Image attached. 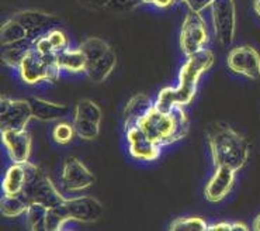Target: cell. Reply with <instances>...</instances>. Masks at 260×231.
<instances>
[{"label": "cell", "instance_id": "ffe728a7", "mask_svg": "<svg viewBox=\"0 0 260 231\" xmlns=\"http://www.w3.org/2000/svg\"><path fill=\"white\" fill-rule=\"evenodd\" d=\"M58 65L61 69L72 73L86 72L87 69V60L85 52L80 48H65L56 54Z\"/></svg>", "mask_w": 260, "mask_h": 231}, {"label": "cell", "instance_id": "cb8c5ba5", "mask_svg": "<svg viewBox=\"0 0 260 231\" xmlns=\"http://www.w3.org/2000/svg\"><path fill=\"white\" fill-rule=\"evenodd\" d=\"M31 48H32V40L30 38L10 44V45H5L3 52H2V61L5 62L7 67L18 69L21 61L24 60V56Z\"/></svg>", "mask_w": 260, "mask_h": 231}, {"label": "cell", "instance_id": "5bb4252c", "mask_svg": "<svg viewBox=\"0 0 260 231\" xmlns=\"http://www.w3.org/2000/svg\"><path fill=\"white\" fill-rule=\"evenodd\" d=\"M2 142L6 148L9 158L13 162H25L30 159L31 148H32V137L23 130H2Z\"/></svg>", "mask_w": 260, "mask_h": 231}, {"label": "cell", "instance_id": "d6a6232c", "mask_svg": "<svg viewBox=\"0 0 260 231\" xmlns=\"http://www.w3.org/2000/svg\"><path fill=\"white\" fill-rule=\"evenodd\" d=\"M32 48L36 49V51H38L40 54L44 55L56 54L54 47H52V43L49 41L48 36H47V33L36 37V38H32Z\"/></svg>", "mask_w": 260, "mask_h": 231}, {"label": "cell", "instance_id": "e575fe53", "mask_svg": "<svg viewBox=\"0 0 260 231\" xmlns=\"http://www.w3.org/2000/svg\"><path fill=\"white\" fill-rule=\"evenodd\" d=\"M208 231H234V225L230 221H219L208 225Z\"/></svg>", "mask_w": 260, "mask_h": 231}, {"label": "cell", "instance_id": "5b68a950", "mask_svg": "<svg viewBox=\"0 0 260 231\" xmlns=\"http://www.w3.org/2000/svg\"><path fill=\"white\" fill-rule=\"evenodd\" d=\"M210 41V33L206 20L201 13L188 10L183 20L182 30H180V48L186 56L199 52L207 47Z\"/></svg>", "mask_w": 260, "mask_h": 231}, {"label": "cell", "instance_id": "30bf717a", "mask_svg": "<svg viewBox=\"0 0 260 231\" xmlns=\"http://www.w3.org/2000/svg\"><path fill=\"white\" fill-rule=\"evenodd\" d=\"M226 64L232 72L249 79L260 78V54L250 45H241L230 51Z\"/></svg>", "mask_w": 260, "mask_h": 231}, {"label": "cell", "instance_id": "9c48e42d", "mask_svg": "<svg viewBox=\"0 0 260 231\" xmlns=\"http://www.w3.org/2000/svg\"><path fill=\"white\" fill-rule=\"evenodd\" d=\"M41 174V169L37 165L31 164L30 161L25 162H13L7 168L3 182H2V189L3 193L9 195H17L23 193L24 189L36 181V178Z\"/></svg>", "mask_w": 260, "mask_h": 231}, {"label": "cell", "instance_id": "7402d4cb", "mask_svg": "<svg viewBox=\"0 0 260 231\" xmlns=\"http://www.w3.org/2000/svg\"><path fill=\"white\" fill-rule=\"evenodd\" d=\"M28 38H30V34H28L27 28L18 21L17 18H14L13 16L10 18H7L6 21L2 24V28H0V41H2L3 47L18 43V41H23V40H28Z\"/></svg>", "mask_w": 260, "mask_h": 231}, {"label": "cell", "instance_id": "484cf974", "mask_svg": "<svg viewBox=\"0 0 260 231\" xmlns=\"http://www.w3.org/2000/svg\"><path fill=\"white\" fill-rule=\"evenodd\" d=\"M47 214H48V207L44 206L41 203L31 201L27 212H25V223H27L28 230L45 231Z\"/></svg>", "mask_w": 260, "mask_h": 231}, {"label": "cell", "instance_id": "8d00e7d4", "mask_svg": "<svg viewBox=\"0 0 260 231\" xmlns=\"http://www.w3.org/2000/svg\"><path fill=\"white\" fill-rule=\"evenodd\" d=\"M252 228L254 231H260V214H257L253 220V225H252Z\"/></svg>", "mask_w": 260, "mask_h": 231}, {"label": "cell", "instance_id": "1f68e13d", "mask_svg": "<svg viewBox=\"0 0 260 231\" xmlns=\"http://www.w3.org/2000/svg\"><path fill=\"white\" fill-rule=\"evenodd\" d=\"M139 0H106L103 7L106 10H111V12H124V10H129L139 5Z\"/></svg>", "mask_w": 260, "mask_h": 231}, {"label": "cell", "instance_id": "ba28073f", "mask_svg": "<svg viewBox=\"0 0 260 231\" xmlns=\"http://www.w3.org/2000/svg\"><path fill=\"white\" fill-rule=\"evenodd\" d=\"M32 119L28 100L21 99H0V128L2 130H23Z\"/></svg>", "mask_w": 260, "mask_h": 231}, {"label": "cell", "instance_id": "ac0fdd59", "mask_svg": "<svg viewBox=\"0 0 260 231\" xmlns=\"http://www.w3.org/2000/svg\"><path fill=\"white\" fill-rule=\"evenodd\" d=\"M27 100L30 103L32 119H37L38 122L61 120L69 113V107L67 104L55 103V102H49V100L37 98V96H31Z\"/></svg>", "mask_w": 260, "mask_h": 231}, {"label": "cell", "instance_id": "8fae6325", "mask_svg": "<svg viewBox=\"0 0 260 231\" xmlns=\"http://www.w3.org/2000/svg\"><path fill=\"white\" fill-rule=\"evenodd\" d=\"M61 181L63 189L68 192H80L89 189L94 183V175L80 159L68 157L63 161Z\"/></svg>", "mask_w": 260, "mask_h": 231}, {"label": "cell", "instance_id": "4dcf8cb0", "mask_svg": "<svg viewBox=\"0 0 260 231\" xmlns=\"http://www.w3.org/2000/svg\"><path fill=\"white\" fill-rule=\"evenodd\" d=\"M47 36H48L49 41L52 43V47H54L55 52H61L65 48L69 47V38L65 34V31L62 28H58V27H54L49 31H47Z\"/></svg>", "mask_w": 260, "mask_h": 231}, {"label": "cell", "instance_id": "f1b7e54d", "mask_svg": "<svg viewBox=\"0 0 260 231\" xmlns=\"http://www.w3.org/2000/svg\"><path fill=\"white\" fill-rule=\"evenodd\" d=\"M75 135H76V131H75L73 124L68 122L56 123L54 128H52V140L56 144H61V146L69 144L73 140Z\"/></svg>", "mask_w": 260, "mask_h": 231}, {"label": "cell", "instance_id": "f35d334b", "mask_svg": "<svg viewBox=\"0 0 260 231\" xmlns=\"http://www.w3.org/2000/svg\"><path fill=\"white\" fill-rule=\"evenodd\" d=\"M83 2H87V3H102V5H104L106 0H83Z\"/></svg>", "mask_w": 260, "mask_h": 231}, {"label": "cell", "instance_id": "e0dca14e", "mask_svg": "<svg viewBox=\"0 0 260 231\" xmlns=\"http://www.w3.org/2000/svg\"><path fill=\"white\" fill-rule=\"evenodd\" d=\"M13 17L17 18L21 24L24 25L30 38H36V37L45 34L47 31L54 28L58 18L55 17L54 14H49L43 10H37V9H25V10H20L13 14Z\"/></svg>", "mask_w": 260, "mask_h": 231}, {"label": "cell", "instance_id": "277c9868", "mask_svg": "<svg viewBox=\"0 0 260 231\" xmlns=\"http://www.w3.org/2000/svg\"><path fill=\"white\" fill-rule=\"evenodd\" d=\"M20 78L28 85L40 82H56L61 75V67L58 65L56 54L44 55L31 48L18 67Z\"/></svg>", "mask_w": 260, "mask_h": 231}, {"label": "cell", "instance_id": "d4e9b609", "mask_svg": "<svg viewBox=\"0 0 260 231\" xmlns=\"http://www.w3.org/2000/svg\"><path fill=\"white\" fill-rule=\"evenodd\" d=\"M79 48L85 52L86 60H87V68H89L94 62L99 61L100 58H103L104 55L111 49V47L109 45V43L104 41L103 38L89 37V38H86L83 43H80Z\"/></svg>", "mask_w": 260, "mask_h": 231}, {"label": "cell", "instance_id": "d590c367", "mask_svg": "<svg viewBox=\"0 0 260 231\" xmlns=\"http://www.w3.org/2000/svg\"><path fill=\"white\" fill-rule=\"evenodd\" d=\"M176 3H177L176 0H155L153 6L157 7V9H169V7H172Z\"/></svg>", "mask_w": 260, "mask_h": 231}, {"label": "cell", "instance_id": "44dd1931", "mask_svg": "<svg viewBox=\"0 0 260 231\" xmlns=\"http://www.w3.org/2000/svg\"><path fill=\"white\" fill-rule=\"evenodd\" d=\"M115 65H117V55L113 49H110L103 58H100L99 61L87 68L85 73L91 82L102 83L109 78L110 73L114 71Z\"/></svg>", "mask_w": 260, "mask_h": 231}, {"label": "cell", "instance_id": "836d02e7", "mask_svg": "<svg viewBox=\"0 0 260 231\" xmlns=\"http://www.w3.org/2000/svg\"><path fill=\"white\" fill-rule=\"evenodd\" d=\"M212 2L214 0H183V3L188 7V10L197 13L206 10L207 7H211Z\"/></svg>", "mask_w": 260, "mask_h": 231}, {"label": "cell", "instance_id": "74e56055", "mask_svg": "<svg viewBox=\"0 0 260 231\" xmlns=\"http://www.w3.org/2000/svg\"><path fill=\"white\" fill-rule=\"evenodd\" d=\"M253 10L260 17V0H253Z\"/></svg>", "mask_w": 260, "mask_h": 231}, {"label": "cell", "instance_id": "8992f818", "mask_svg": "<svg viewBox=\"0 0 260 231\" xmlns=\"http://www.w3.org/2000/svg\"><path fill=\"white\" fill-rule=\"evenodd\" d=\"M210 9L214 36L221 47H228L234 43L235 38V0H214Z\"/></svg>", "mask_w": 260, "mask_h": 231}, {"label": "cell", "instance_id": "9a60e30c", "mask_svg": "<svg viewBox=\"0 0 260 231\" xmlns=\"http://www.w3.org/2000/svg\"><path fill=\"white\" fill-rule=\"evenodd\" d=\"M65 207L72 221L94 223L103 214V205L91 196H76L65 200Z\"/></svg>", "mask_w": 260, "mask_h": 231}, {"label": "cell", "instance_id": "7c38bea8", "mask_svg": "<svg viewBox=\"0 0 260 231\" xmlns=\"http://www.w3.org/2000/svg\"><path fill=\"white\" fill-rule=\"evenodd\" d=\"M125 133H127L128 152L133 158L138 161H155L159 158L162 147L152 140L151 137H148V134L139 126L128 128L125 130Z\"/></svg>", "mask_w": 260, "mask_h": 231}, {"label": "cell", "instance_id": "60d3db41", "mask_svg": "<svg viewBox=\"0 0 260 231\" xmlns=\"http://www.w3.org/2000/svg\"><path fill=\"white\" fill-rule=\"evenodd\" d=\"M176 2H177V3H179V2H183V0H176Z\"/></svg>", "mask_w": 260, "mask_h": 231}, {"label": "cell", "instance_id": "603a6c76", "mask_svg": "<svg viewBox=\"0 0 260 231\" xmlns=\"http://www.w3.org/2000/svg\"><path fill=\"white\" fill-rule=\"evenodd\" d=\"M30 203L31 201L24 193H17V195L3 193L0 200V210L5 217H18L27 212Z\"/></svg>", "mask_w": 260, "mask_h": 231}, {"label": "cell", "instance_id": "4fadbf2b", "mask_svg": "<svg viewBox=\"0 0 260 231\" xmlns=\"http://www.w3.org/2000/svg\"><path fill=\"white\" fill-rule=\"evenodd\" d=\"M30 201H36V203H41L48 209L51 207L61 206L63 201L67 200L61 192L56 189L54 182L49 179L47 175H44L43 172L36 178V181L30 183L23 192Z\"/></svg>", "mask_w": 260, "mask_h": 231}, {"label": "cell", "instance_id": "ab89813d", "mask_svg": "<svg viewBox=\"0 0 260 231\" xmlns=\"http://www.w3.org/2000/svg\"><path fill=\"white\" fill-rule=\"evenodd\" d=\"M141 3H144V5H153V2L155 0H139Z\"/></svg>", "mask_w": 260, "mask_h": 231}, {"label": "cell", "instance_id": "4316f807", "mask_svg": "<svg viewBox=\"0 0 260 231\" xmlns=\"http://www.w3.org/2000/svg\"><path fill=\"white\" fill-rule=\"evenodd\" d=\"M63 203H65V201H63ZM63 203H62L61 206L48 209L45 231H59L63 228V225L67 224L68 221H72V220H71V216L68 213L67 207H65Z\"/></svg>", "mask_w": 260, "mask_h": 231}, {"label": "cell", "instance_id": "83f0119b", "mask_svg": "<svg viewBox=\"0 0 260 231\" xmlns=\"http://www.w3.org/2000/svg\"><path fill=\"white\" fill-rule=\"evenodd\" d=\"M172 231H208V224L201 217H180L172 221L169 225Z\"/></svg>", "mask_w": 260, "mask_h": 231}, {"label": "cell", "instance_id": "f546056e", "mask_svg": "<svg viewBox=\"0 0 260 231\" xmlns=\"http://www.w3.org/2000/svg\"><path fill=\"white\" fill-rule=\"evenodd\" d=\"M175 106H177V100L175 96V88H165L159 92L156 100H155V107L162 111H169Z\"/></svg>", "mask_w": 260, "mask_h": 231}, {"label": "cell", "instance_id": "2e32d148", "mask_svg": "<svg viewBox=\"0 0 260 231\" xmlns=\"http://www.w3.org/2000/svg\"><path fill=\"white\" fill-rule=\"evenodd\" d=\"M236 170L228 166H215V170L207 182L204 189V196L211 203H219L224 200L234 188Z\"/></svg>", "mask_w": 260, "mask_h": 231}, {"label": "cell", "instance_id": "7a4b0ae2", "mask_svg": "<svg viewBox=\"0 0 260 231\" xmlns=\"http://www.w3.org/2000/svg\"><path fill=\"white\" fill-rule=\"evenodd\" d=\"M138 126L148 134V137L164 147L183 140L188 133L190 122L184 106L177 104L169 111H162L153 106Z\"/></svg>", "mask_w": 260, "mask_h": 231}, {"label": "cell", "instance_id": "3957f363", "mask_svg": "<svg viewBox=\"0 0 260 231\" xmlns=\"http://www.w3.org/2000/svg\"><path fill=\"white\" fill-rule=\"evenodd\" d=\"M186 58L187 60L180 68L179 82L175 88L176 100L180 106H186L193 100L201 75L212 67L214 60H215L212 51L207 48L201 49L199 52Z\"/></svg>", "mask_w": 260, "mask_h": 231}, {"label": "cell", "instance_id": "d6986e66", "mask_svg": "<svg viewBox=\"0 0 260 231\" xmlns=\"http://www.w3.org/2000/svg\"><path fill=\"white\" fill-rule=\"evenodd\" d=\"M155 106V102H152L149 96L144 93H138L128 100L125 110H124V128L138 126V123L144 119L146 113Z\"/></svg>", "mask_w": 260, "mask_h": 231}, {"label": "cell", "instance_id": "52a82bcc", "mask_svg": "<svg viewBox=\"0 0 260 231\" xmlns=\"http://www.w3.org/2000/svg\"><path fill=\"white\" fill-rule=\"evenodd\" d=\"M102 109L90 99L79 100L73 110V127L82 140L91 141L100 133Z\"/></svg>", "mask_w": 260, "mask_h": 231}, {"label": "cell", "instance_id": "6da1fadb", "mask_svg": "<svg viewBox=\"0 0 260 231\" xmlns=\"http://www.w3.org/2000/svg\"><path fill=\"white\" fill-rule=\"evenodd\" d=\"M206 135L215 166H228L238 172L246 165L250 154L249 141L231 124L211 122L207 126Z\"/></svg>", "mask_w": 260, "mask_h": 231}]
</instances>
